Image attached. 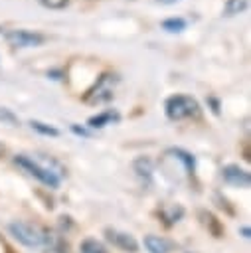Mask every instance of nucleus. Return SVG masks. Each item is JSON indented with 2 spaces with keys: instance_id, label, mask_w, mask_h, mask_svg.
<instances>
[{
  "instance_id": "1",
  "label": "nucleus",
  "mask_w": 251,
  "mask_h": 253,
  "mask_svg": "<svg viewBox=\"0 0 251 253\" xmlns=\"http://www.w3.org/2000/svg\"><path fill=\"white\" fill-rule=\"evenodd\" d=\"M14 162H16L20 168H24L30 176H34L38 182H42L43 186H47V188H57V186L61 184V172H59L57 168H53L51 164L38 160L36 156L16 154V156H14Z\"/></svg>"
},
{
  "instance_id": "2",
  "label": "nucleus",
  "mask_w": 251,
  "mask_h": 253,
  "mask_svg": "<svg viewBox=\"0 0 251 253\" xmlns=\"http://www.w3.org/2000/svg\"><path fill=\"white\" fill-rule=\"evenodd\" d=\"M8 231L20 245H24L28 249H45L47 247V235L43 233V229L30 221L16 219L8 225Z\"/></svg>"
},
{
  "instance_id": "3",
  "label": "nucleus",
  "mask_w": 251,
  "mask_h": 253,
  "mask_svg": "<svg viewBox=\"0 0 251 253\" xmlns=\"http://www.w3.org/2000/svg\"><path fill=\"white\" fill-rule=\"evenodd\" d=\"M164 113H166V117L170 121H184V119H196V117H200L202 109H200V103L194 97L176 93V95H172V97L166 99Z\"/></svg>"
},
{
  "instance_id": "4",
  "label": "nucleus",
  "mask_w": 251,
  "mask_h": 253,
  "mask_svg": "<svg viewBox=\"0 0 251 253\" xmlns=\"http://www.w3.org/2000/svg\"><path fill=\"white\" fill-rule=\"evenodd\" d=\"M119 81V77L115 73H105L97 79V83L93 85V89L87 91L85 95V101L87 103H103V101H109L113 99V87L115 83Z\"/></svg>"
},
{
  "instance_id": "5",
  "label": "nucleus",
  "mask_w": 251,
  "mask_h": 253,
  "mask_svg": "<svg viewBox=\"0 0 251 253\" xmlns=\"http://www.w3.org/2000/svg\"><path fill=\"white\" fill-rule=\"evenodd\" d=\"M6 42L14 47H38L45 42V36L30 30H10L6 32Z\"/></svg>"
},
{
  "instance_id": "6",
  "label": "nucleus",
  "mask_w": 251,
  "mask_h": 253,
  "mask_svg": "<svg viewBox=\"0 0 251 253\" xmlns=\"http://www.w3.org/2000/svg\"><path fill=\"white\" fill-rule=\"evenodd\" d=\"M105 235L113 243V247H117L119 251H123V253H138L140 245L130 233L121 231V229H105Z\"/></svg>"
},
{
  "instance_id": "7",
  "label": "nucleus",
  "mask_w": 251,
  "mask_h": 253,
  "mask_svg": "<svg viewBox=\"0 0 251 253\" xmlns=\"http://www.w3.org/2000/svg\"><path fill=\"white\" fill-rule=\"evenodd\" d=\"M221 178L229 184V186H235V188H249L251 184V176L247 170H243L241 166L237 164H227L221 168Z\"/></svg>"
},
{
  "instance_id": "8",
  "label": "nucleus",
  "mask_w": 251,
  "mask_h": 253,
  "mask_svg": "<svg viewBox=\"0 0 251 253\" xmlns=\"http://www.w3.org/2000/svg\"><path fill=\"white\" fill-rule=\"evenodd\" d=\"M144 247L148 253H172L174 251V241H170L168 237L164 235H154V233H148L144 235Z\"/></svg>"
},
{
  "instance_id": "9",
  "label": "nucleus",
  "mask_w": 251,
  "mask_h": 253,
  "mask_svg": "<svg viewBox=\"0 0 251 253\" xmlns=\"http://www.w3.org/2000/svg\"><path fill=\"white\" fill-rule=\"evenodd\" d=\"M121 121V115L115 111V109H107L99 115H93L87 119V126L89 128H103L107 125H113V123H119Z\"/></svg>"
},
{
  "instance_id": "10",
  "label": "nucleus",
  "mask_w": 251,
  "mask_h": 253,
  "mask_svg": "<svg viewBox=\"0 0 251 253\" xmlns=\"http://www.w3.org/2000/svg\"><path fill=\"white\" fill-rule=\"evenodd\" d=\"M186 26H188V20H184L180 16H172V18H166L162 22V30L168 34H180L186 30Z\"/></svg>"
},
{
  "instance_id": "11",
  "label": "nucleus",
  "mask_w": 251,
  "mask_h": 253,
  "mask_svg": "<svg viewBox=\"0 0 251 253\" xmlns=\"http://www.w3.org/2000/svg\"><path fill=\"white\" fill-rule=\"evenodd\" d=\"M247 6H249L247 0H225V4H223V16L241 14L243 10H247Z\"/></svg>"
},
{
  "instance_id": "12",
  "label": "nucleus",
  "mask_w": 251,
  "mask_h": 253,
  "mask_svg": "<svg viewBox=\"0 0 251 253\" xmlns=\"http://www.w3.org/2000/svg\"><path fill=\"white\" fill-rule=\"evenodd\" d=\"M79 253H107V251H105V245L101 241H97L93 237H87V239L81 241Z\"/></svg>"
},
{
  "instance_id": "13",
  "label": "nucleus",
  "mask_w": 251,
  "mask_h": 253,
  "mask_svg": "<svg viewBox=\"0 0 251 253\" xmlns=\"http://www.w3.org/2000/svg\"><path fill=\"white\" fill-rule=\"evenodd\" d=\"M182 164H184V168H186V172L188 174H192L194 172V166H196V162H194V156L190 154V152H186V150H182V148H174V150H170Z\"/></svg>"
},
{
  "instance_id": "14",
  "label": "nucleus",
  "mask_w": 251,
  "mask_h": 253,
  "mask_svg": "<svg viewBox=\"0 0 251 253\" xmlns=\"http://www.w3.org/2000/svg\"><path fill=\"white\" fill-rule=\"evenodd\" d=\"M30 126H32L36 132L43 134V136H59V130H57L55 126L47 125V123H42V121H30Z\"/></svg>"
},
{
  "instance_id": "15",
  "label": "nucleus",
  "mask_w": 251,
  "mask_h": 253,
  "mask_svg": "<svg viewBox=\"0 0 251 253\" xmlns=\"http://www.w3.org/2000/svg\"><path fill=\"white\" fill-rule=\"evenodd\" d=\"M0 121L8 123L10 126H18V117L10 109H6V107H0Z\"/></svg>"
},
{
  "instance_id": "16",
  "label": "nucleus",
  "mask_w": 251,
  "mask_h": 253,
  "mask_svg": "<svg viewBox=\"0 0 251 253\" xmlns=\"http://www.w3.org/2000/svg\"><path fill=\"white\" fill-rule=\"evenodd\" d=\"M45 8H53V10H59V8H65L69 4V0H40Z\"/></svg>"
},
{
  "instance_id": "17",
  "label": "nucleus",
  "mask_w": 251,
  "mask_h": 253,
  "mask_svg": "<svg viewBox=\"0 0 251 253\" xmlns=\"http://www.w3.org/2000/svg\"><path fill=\"white\" fill-rule=\"evenodd\" d=\"M158 4H162V6H172V4H176V2H180V0H156Z\"/></svg>"
},
{
  "instance_id": "18",
  "label": "nucleus",
  "mask_w": 251,
  "mask_h": 253,
  "mask_svg": "<svg viewBox=\"0 0 251 253\" xmlns=\"http://www.w3.org/2000/svg\"><path fill=\"white\" fill-rule=\"evenodd\" d=\"M2 154H4V146L0 144V156H2Z\"/></svg>"
}]
</instances>
